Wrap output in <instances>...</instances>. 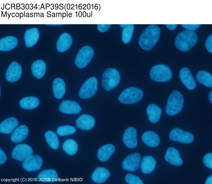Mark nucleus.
<instances>
[{"mask_svg":"<svg viewBox=\"0 0 212 184\" xmlns=\"http://www.w3.org/2000/svg\"><path fill=\"white\" fill-rule=\"evenodd\" d=\"M160 29L156 25H151L142 33L139 39V44L143 49L149 51L155 45L160 37Z\"/></svg>","mask_w":212,"mask_h":184,"instance_id":"obj_1","label":"nucleus"},{"mask_svg":"<svg viewBox=\"0 0 212 184\" xmlns=\"http://www.w3.org/2000/svg\"><path fill=\"white\" fill-rule=\"evenodd\" d=\"M197 40V35L196 32L186 29L181 31L177 35L175 45L179 50L187 52L195 45Z\"/></svg>","mask_w":212,"mask_h":184,"instance_id":"obj_2","label":"nucleus"},{"mask_svg":"<svg viewBox=\"0 0 212 184\" xmlns=\"http://www.w3.org/2000/svg\"><path fill=\"white\" fill-rule=\"evenodd\" d=\"M184 102L181 93L177 90L173 91L170 95L165 108L166 113L173 116L179 112L183 108Z\"/></svg>","mask_w":212,"mask_h":184,"instance_id":"obj_3","label":"nucleus"},{"mask_svg":"<svg viewBox=\"0 0 212 184\" xmlns=\"http://www.w3.org/2000/svg\"><path fill=\"white\" fill-rule=\"evenodd\" d=\"M120 76L117 70L114 68H108L103 72L101 78L103 87L109 91L116 87L119 83Z\"/></svg>","mask_w":212,"mask_h":184,"instance_id":"obj_4","label":"nucleus"},{"mask_svg":"<svg viewBox=\"0 0 212 184\" xmlns=\"http://www.w3.org/2000/svg\"><path fill=\"white\" fill-rule=\"evenodd\" d=\"M172 75L170 68L163 64L155 65L151 68L150 72L151 80L158 82H167L171 79Z\"/></svg>","mask_w":212,"mask_h":184,"instance_id":"obj_5","label":"nucleus"},{"mask_svg":"<svg viewBox=\"0 0 212 184\" xmlns=\"http://www.w3.org/2000/svg\"><path fill=\"white\" fill-rule=\"evenodd\" d=\"M143 92L137 88L130 87L124 90L120 95L118 100L122 103L132 104L136 103L142 98Z\"/></svg>","mask_w":212,"mask_h":184,"instance_id":"obj_6","label":"nucleus"},{"mask_svg":"<svg viewBox=\"0 0 212 184\" xmlns=\"http://www.w3.org/2000/svg\"><path fill=\"white\" fill-rule=\"evenodd\" d=\"M94 51L90 46H85L78 52L75 60V64L78 68L85 67L93 57Z\"/></svg>","mask_w":212,"mask_h":184,"instance_id":"obj_7","label":"nucleus"},{"mask_svg":"<svg viewBox=\"0 0 212 184\" xmlns=\"http://www.w3.org/2000/svg\"><path fill=\"white\" fill-rule=\"evenodd\" d=\"M98 81L94 77H91L86 81L81 88L78 93L82 99H87L93 96L98 89Z\"/></svg>","mask_w":212,"mask_h":184,"instance_id":"obj_8","label":"nucleus"},{"mask_svg":"<svg viewBox=\"0 0 212 184\" xmlns=\"http://www.w3.org/2000/svg\"><path fill=\"white\" fill-rule=\"evenodd\" d=\"M33 154L32 148L25 144L16 145L12 152V156L14 159L20 161H24Z\"/></svg>","mask_w":212,"mask_h":184,"instance_id":"obj_9","label":"nucleus"},{"mask_svg":"<svg viewBox=\"0 0 212 184\" xmlns=\"http://www.w3.org/2000/svg\"><path fill=\"white\" fill-rule=\"evenodd\" d=\"M169 137L172 141L185 144L190 143L194 139V136L191 133L178 128H174L171 131Z\"/></svg>","mask_w":212,"mask_h":184,"instance_id":"obj_10","label":"nucleus"},{"mask_svg":"<svg viewBox=\"0 0 212 184\" xmlns=\"http://www.w3.org/2000/svg\"><path fill=\"white\" fill-rule=\"evenodd\" d=\"M141 159V155L138 153H134L128 156L122 163L123 169L129 171H134L139 168Z\"/></svg>","mask_w":212,"mask_h":184,"instance_id":"obj_11","label":"nucleus"},{"mask_svg":"<svg viewBox=\"0 0 212 184\" xmlns=\"http://www.w3.org/2000/svg\"><path fill=\"white\" fill-rule=\"evenodd\" d=\"M179 77L181 81L188 89L192 90L196 88V81L188 68H182L180 71Z\"/></svg>","mask_w":212,"mask_h":184,"instance_id":"obj_12","label":"nucleus"},{"mask_svg":"<svg viewBox=\"0 0 212 184\" xmlns=\"http://www.w3.org/2000/svg\"><path fill=\"white\" fill-rule=\"evenodd\" d=\"M42 164L41 158L38 155H34L24 161L22 167L27 171H35L40 169Z\"/></svg>","mask_w":212,"mask_h":184,"instance_id":"obj_13","label":"nucleus"},{"mask_svg":"<svg viewBox=\"0 0 212 184\" xmlns=\"http://www.w3.org/2000/svg\"><path fill=\"white\" fill-rule=\"evenodd\" d=\"M61 112L67 114H75L79 113L81 108L76 102L69 100H65L61 103L59 108Z\"/></svg>","mask_w":212,"mask_h":184,"instance_id":"obj_14","label":"nucleus"},{"mask_svg":"<svg viewBox=\"0 0 212 184\" xmlns=\"http://www.w3.org/2000/svg\"><path fill=\"white\" fill-rule=\"evenodd\" d=\"M137 132L133 127H129L125 131L123 137V141L128 148L133 149L135 147L137 144Z\"/></svg>","mask_w":212,"mask_h":184,"instance_id":"obj_15","label":"nucleus"},{"mask_svg":"<svg viewBox=\"0 0 212 184\" xmlns=\"http://www.w3.org/2000/svg\"><path fill=\"white\" fill-rule=\"evenodd\" d=\"M22 71V67L20 64L15 62H12L6 71V79L10 82L17 81L21 76Z\"/></svg>","mask_w":212,"mask_h":184,"instance_id":"obj_16","label":"nucleus"},{"mask_svg":"<svg viewBox=\"0 0 212 184\" xmlns=\"http://www.w3.org/2000/svg\"><path fill=\"white\" fill-rule=\"evenodd\" d=\"M165 159L169 163L175 166H180L183 162L178 151L174 147H169L167 149Z\"/></svg>","mask_w":212,"mask_h":184,"instance_id":"obj_17","label":"nucleus"},{"mask_svg":"<svg viewBox=\"0 0 212 184\" xmlns=\"http://www.w3.org/2000/svg\"><path fill=\"white\" fill-rule=\"evenodd\" d=\"M95 120L91 116L82 114L76 120V125L79 129L84 130H89L94 125Z\"/></svg>","mask_w":212,"mask_h":184,"instance_id":"obj_18","label":"nucleus"},{"mask_svg":"<svg viewBox=\"0 0 212 184\" xmlns=\"http://www.w3.org/2000/svg\"><path fill=\"white\" fill-rule=\"evenodd\" d=\"M72 39L68 33L65 32L62 34L58 40L56 47L58 51L63 52L68 50L71 46Z\"/></svg>","mask_w":212,"mask_h":184,"instance_id":"obj_19","label":"nucleus"},{"mask_svg":"<svg viewBox=\"0 0 212 184\" xmlns=\"http://www.w3.org/2000/svg\"><path fill=\"white\" fill-rule=\"evenodd\" d=\"M39 37V33L36 28L27 30L25 34V41L26 46L30 47L34 45L37 42Z\"/></svg>","mask_w":212,"mask_h":184,"instance_id":"obj_20","label":"nucleus"},{"mask_svg":"<svg viewBox=\"0 0 212 184\" xmlns=\"http://www.w3.org/2000/svg\"><path fill=\"white\" fill-rule=\"evenodd\" d=\"M28 133L29 130L27 126L20 125L12 133L11 136V140L15 143L20 142L27 137Z\"/></svg>","mask_w":212,"mask_h":184,"instance_id":"obj_21","label":"nucleus"},{"mask_svg":"<svg viewBox=\"0 0 212 184\" xmlns=\"http://www.w3.org/2000/svg\"><path fill=\"white\" fill-rule=\"evenodd\" d=\"M18 124V120L13 117H10L3 121L0 125L1 132L8 134L11 133Z\"/></svg>","mask_w":212,"mask_h":184,"instance_id":"obj_22","label":"nucleus"},{"mask_svg":"<svg viewBox=\"0 0 212 184\" xmlns=\"http://www.w3.org/2000/svg\"><path fill=\"white\" fill-rule=\"evenodd\" d=\"M146 110L151 122L156 123L159 120L162 113L161 109L159 107L155 104H150L147 107Z\"/></svg>","mask_w":212,"mask_h":184,"instance_id":"obj_23","label":"nucleus"},{"mask_svg":"<svg viewBox=\"0 0 212 184\" xmlns=\"http://www.w3.org/2000/svg\"><path fill=\"white\" fill-rule=\"evenodd\" d=\"M38 180L44 182H51L56 181L58 179V173L53 169L45 170L37 176Z\"/></svg>","mask_w":212,"mask_h":184,"instance_id":"obj_24","label":"nucleus"},{"mask_svg":"<svg viewBox=\"0 0 212 184\" xmlns=\"http://www.w3.org/2000/svg\"><path fill=\"white\" fill-rule=\"evenodd\" d=\"M156 163L155 159L152 156H144L140 163L141 172L145 174L151 172L154 169Z\"/></svg>","mask_w":212,"mask_h":184,"instance_id":"obj_25","label":"nucleus"},{"mask_svg":"<svg viewBox=\"0 0 212 184\" xmlns=\"http://www.w3.org/2000/svg\"><path fill=\"white\" fill-rule=\"evenodd\" d=\"M110 175V172L108 169L103 167H98L93 172L91 178L95 182L102 183L105 181Z\"/></svg>","mask_w":212,"mask_h":184,"instance_id":"obj_26","label":"nucleus"},{"mask_svg":"<svg viewBox=\"0 0 212 184\" xmlns=\"http://www.w3.org/2000/svg\"><path fill=\"white\" fill-rule=\"evenodd\" d=\"M142 139L147 146L155 147L159 144L160 138L157 134L152 131H147L144 132L142 136Z\"/></svg>","mask_w":212,"mask_h":184,"instance_id":"obj_27","label":"nucleus"},{"mask_svg":"<svg viewBox=\"0 0 212 184\" xmlns=\"http://www.w3.org/2000/svg\"><path fill=\"white\" fill-rule=\"evenodd\" d=\"M52 88L55 97L58 99L62 98L66 91L65 85L64 80L60 78H56L53 81Z\"/></svg>","mask_w":212,"mask_h":184,"instance_id":"obj_28","label":"nucleus"},{"mask_svg":"<svg viewBox=\"0 0 212 184\" xmlns=\"http://www.w3.org/2000/svg\"><path fill=\"white\" fill-rule=\"evenodd\" d=\"M18 40L14 36L4 37L0 40V50L7 51L14 49L17 45Z\"/></svg>","mask_w":212,"mask_h":184,"instance_id":"obj_29","label":"nucleus"},{"mask_svg":"<svg viewBox=\"0 0 212 184\" xmlns=\"http://www.w3.org/2000/svg\"><path fill=\"white\" fill-rule=\"evenodd\" d=\"M115 150L114 146L111 144L104 145L98 149L97 156L98 159L102 162H105L110 158Z\"/></svg>","mask_w":212,"mask_h":184,"instance_id":"obj_30","label":"nucleus"},{"mask_svg":"<svg viewBox=\"0 0 212 184\" xmlns=\"http://www.w3.org/2000/svg\"><path fill=\"white\" fill-rule=\"evenodd\" d=\"M46 69L45 62L41 60H38L32 63L31 70L34 76L38 79L41 78L45 74Z\"/></svg>","mask_w":212,"mask_h":184,"instance_id":"obj_31","label":"nucleus"},{"mask_svg":"<svg viewBox=\"0 0 212 184\" xmlns=\"http://www.w3.org/2000/svg\"><path fill=\"white\" fill-rule=\"evenodd\" d=\"M19 105L22 108L31 109L37 107L40 103L38 98L34 96H29L22 99L19 102Z\"/></svg>","mask_w":212,"mask_h":184,"instance_id":"obj_32","label":"nucleus"},{"mask_svg":"<svg viewBox=\"0 0 212 184\" xmlns=\"http://www.w3.org/2000/svg\"><path fill=\"white\" fill-rule=\"evenodd\" d=\"M196 78L197 81L207 87H212V75L209 72L200 71L197 74Z\"/></svg>","mask_w":212,"mask_h":184,"instance_id":"obj_33","label":"nucleus"},{"mask_svg":"<svg viewBox=\"0 0 212 184\" xmlns=\"http://www.w3.org/2000/svg\"><path fill=\"white\" fill-rule=\"evenodd\" d=\"M63 150L69 155H73L77 152L78 144L73 139H68L65 140L62 146Z\"/></svg>","mask_w":212,"mask_h":184,"instance_id":"obj_34","label":"nucleus"},{"mask_svg":"<svg viewBox=\"0 0 212 184\" xmlns=\"http://www.w3.org/2000/svg\"><path fill=\"white\" fill-rule=\"evenodd\" d=\"M46 140L49 145L54 149H57L59 146V142L56 133L51 131H48L45 134Z\"/></svg>","mask_w":212,"mask_h":184,"instance_id":"obj_35","label":"nucleus"},{"mask_svg":"<svg viewBox=\"0 0 212 184\" xmlns=\"http://www.w3.org/2000/svg\"><path fill=\"white\" fill-rule=\"evenodd\" d=\"M134 25L133 24H126L122 31V40L125 44L129 43L131 41L134 30Z\"/></svg>","mask_w":212,"mask_h":184,"instance_id":"obj_36","label":"nucleus"},{"mask_svg":"<svg viewBox=\"0 0 212 184\" xmlns=\"http://www.w3.org/2000/svg\"><path fill=\"white\" fill-rule=\"evenodd\" d=\"M76 131L73 126L65 125L60 126L57 130V133L60 136H63L73 134Z\"/></svg>","mask_w":212,"mask_h":184,"instance_id":"obj_37","label":"nucleus"},{"mask_svg":"<svg viewBox=\"0 0 212 184\" xmlns=\"http://www.w3.org/2000/svg\"><path fill=\"white\" fill-rule=\"evenodd\" d=\"M127 182L128 184H143L142 180L137 176L131 174H127L125 177Z\"/></svg>","mask_w":212,"mask_h":184,"instance_id":"obj_38","label":"nucleus"},{"mask_svg":"<svg viewBox=\"0 0 212 184\" xmlns=\"http://www.w3.org/2000/svg\"><path fill=\"white\" fill-rule=\"evenodd\" d=\"M203 161L204 164L206 167L209 169H212V152L207 153L204 155Z\"/></svg>","mask_w":212,"mask_h":184,"instance_id":"obj_39","label":"nucleus"},{"mask_svg":"<svg viewBox=\"0 0 212 184\" xmlns=\"http://www.w3.org/2000/svg\"><path fill=\"white\" fill-rule=\"evenodd\" d=\"M212 35H210L207 39L205 43V46L207 50L210 52H212Z\"/></svg>","mask_w":212,"mask_h":184,"instance_id":"obj_40","label":"nucleus"},{"mask_svg":"<svg viewBox=\"0 0 212 184\" xmlns=\"http://www.w3.org/2000/svg\"><path fill=\"white\" fill-rule=\"evenodd\" d=\"M200 24H182V26L187 30L193 31L197 29L200 26Z\"/></svg>","mask_w":212,"mask_h":184,"instance_id":"obj_41","label":"nucleus"},{"mask_svg":"<svg viewBox=\"0 0 212 184\" xmlns=\"http://www.w3.org/2000/svg\"><path fill=\"white\" fill-rule=\"evenodd\" d=\"M111 25L110 24H98L97 25V27L100 32H104L109 28Z\"/></svg>","mask_w":212,"mask_h":184,"instance_id":"obj_42","label":"nucleus"},{"mask_svg":"<svg viewBox=\"0 0 212 184\" xmlns=\"http://www.w3.org/2000/svg\"><path fill=\"white\" fill-rule=\"evenodd\" d=\"M7 160V156L5 152L0 148V165L5 162Z\"/></svg>","mask_w":212,"mask_h":184,"instance_id":"obj_43","label":"nucleus"},{"mask_svg":"<svg viewBox=\"0 0 212 184\" xmlns=\"http://www.w3.org/2000/svg\"><path fill=\"white\" fill-rule=\"evenodd\" d=\"M165 25L169 30H174L177 26V25L176 24H166Z\"/></svg>","mask_w":212,"mask_h":184,"instance_id":"obj_44","label":"nucleus"},{"mask_svg":"<svg viewBox=\"0 0 212 184\" xmlns=\"http://www.w3.org/2000/svg\"><path fill=\"white\" fill-rule=\"evenodd\" d=\"M205 184H212V175L209 176L207 178L205 182Z\"/></svg>","mask_w":212,"mask_h":184,"instance_id":"obj_45","label":"nucleus"},{"mask_svg":"<svg viewBox=\"0 0 212 184\" xmlns=\"http://www.w3.org/2000/svg\"><path fill=\"white\" fill-rule=\"evenodd\" d=\"M208 99L210 102L212 103V91H210L208 94Z\"/></svg>","mask_w":212,"mask_h":184,"instance_id":"obj_46","label":"nucleus"},{"mask_svg":"<svg viewBox=\"0 0 212 184\" xmlns=\"http://www.w3.org/2000/svg\"><path fill=\"white\" fill-rule=\"evenodd\" d=\"M51 25V26H59V25H60V24H54V25Z\"/></svg>","mask_w":212,"mask_h":184,"instance_id":"obj_47","label":"nucleus"}]
</instances>
